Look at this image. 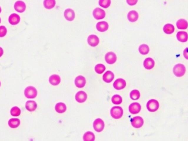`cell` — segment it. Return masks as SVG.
Segmentation results:
<instances>
[{
  "label": "cell",
  "instance_id": "cell-1",
  "mask_svg": "<svg viewBox=\"0 0 188 141\" xmlns=\"http://www.w3.org/2000/svg\"><path fill=\"white\" fill-rule=\"evenodd\" d=\"M185 71H186L185 67L184 66V65L181 63L176 65L173 68V73L174 75L178 77L183 76L185 73Z\"/></svg>",
  "mask_w": 188,
  "mask_h": 141
},
{
  "label": "cell",
  "instance_id": "cell-2",
  "mask_svg": "<svg viewBox=\"0 0 188 141\" xmlns=\"http://www.w3.org/2000/svg\"><path fill=\"white\" fill-rule=\"evenodd\" d=\"M24 94L27 98L34 99L36 97L38 91L33 86H29L25 88Z\"/></svg>",
  "mask_w": 188,
  "mask_h": 141
},
{
  "label": "cell",
  "instance_id": "cell-3",
  "mask_svg": "<svg viewBox=\"0 0 188 141\" xmlns=\"http://www.w3.org/2000/svg\"><path fill=\"white\" fill-rule=\"evenodd\" d=\"M111 115L114 119L121 118L123 115V109L120 106H114L111 110Z\"/></svg>",
  "mask_w": 188,
  "mask_h": 141
},
{
  "label": "cell",
  "instance_id": "cell-4",
  "mask_svg": "<svg viewBox=\"0 0 188 141\" xmlns=\"http://www.w3.org/2000/svg\"><path fill=\"white\" fill-rule=\"evenodd\" d=\"M159 103L157 100L151 99L147 102L146 107L147 110L150 112H155L159 108Z\"/></svg>",
  "mask_w": 188,
  "mask_h": 141
},
{
  "label": "cell",
  "instance_id": "cell-5",
  "mask_svg": "<svg viewBox=\"0 0 188 141\" xmlns=\"http://www.w3.org/2000/svg\"><path fill=\"white\" fill-rule=\"evenodd\" d=\"M94 129L97 132H101L104 129V121L101 119H97L93 124Z\"/></svg>",
  "mask_w": 188,
  "mask_h": 141
},
{
  "label": "cell",
  "instance_id": "cell-6",
  "mask_svg": "<svg viewBox=\"0 0 188 141\" xmlns=\"http://www.w3.org/2000/svg\"><path fill=\"white\" fill-rule=\"evenodd\" d=\"M131 124L134 128L139 129L142 127L144 124V120L140 116H135L131 120Z\"/></svg>",
  "mask_w": 188,
  "mask_h": 141
},
{
  "label": "cell",
  "instance_id": "cell-7",
  "mask_svg": "<svg viewBox=\"0 0 188 141\" xmlns=\"http://www.w3.org/2000/svg\"><path fill=\"white\" fill-rule=\"evenodd\" d=\"M105 60L107 63L112 65L117 61V56L113 52H109L105 55Z\"/></svg>",
  "mask_w": 188,
  "mask_h": 141
},
{
  "label": "cell",
  "instance_id": "cell-8",
  "mask_svg": "<svg viewBox=\"0 0 188 141\" xmlns=\"http://www.w3.org/2000/svg\"><path fill=\"white\" fill-rule=\"evenodd\" d=\"M93 16L97 20L102 19L106 16V13L102 9L96 8L93 11Z\"/></svg>",
  "mask_w": 188,
  "mask_h": 141
},
{
  "label": "cell",
  "instance_id": "cell-9",
  "mask_svg": "<svg viewBox=\"0 0 188 141\" xmlns=\"http://www.w3.org/2000/svg\"><path fill=\"white\" fill-rule=\"evenodd\" d=\"M141 105L138 103H132L129 106V112L132 114H137L141 110Z\"/></svg>",
  "mask_w": 188,
  "mask_h": 141
},
{
  "label": "cell",
  "instance_id": "cell-10",
  "mask_svg": "<svg viewBox=\"0 0 188 141\" xmlns=\"http://www.w3.org/2000/svg\"><path fill=\"white\" fill-rule=\"evenodd\" d=\"M126 86V82L124 79L119 78L115 81L113 83V87L117 90H121L124 89Z\"/></svg>",
  "mask_w": 188,
  "mask_h": 141
},
{
  "label": "cell",
  "instance_id": "cell-11",
  "mask_svg": "<svg viewBox=\"0 0 188 141\" xmlns=\"http://www.w3.org/2000/svg\"><path fill=\"white\" fill-rule=\"evenodd\" d=\"M87 99V94L84 91H78L75 95V100L80 103H84Z\"/></svg>",
  "mask_w": 188,
  "mask_h": 141
},
{
  "label": "cell",
  "instance_id": "cell-12",
  "mask_svg": "<svg viewBox=\"0 0 188 141\" xmlns=\"http://www.w3.org/2000/svg\"><path fill=\"white\" fill-rule=\"evenodd\" d=\"M14 9L18 12L23 13L25 11L26 4L22 1H18L14 4Z\"/></svg>",
  "mask_w": 188,
  "mask_h": 141
},
{
  "label": "cell",
  "instance_id": "cell-13",
  "mask_svg": "<svg viewBox=\"0 0 188 141\" xmlns=\"http://www.w3.org/2000/svg\"><path fill=\"white\" fill-rule=\"evenodd\" d=\"M88 42L89 45L95 47L99 44V38L95 35H90L88 38Z\"/></svg>",
  "mask_w": 188,
  "mask_h": 141
},
{
  "label": "cell",
  "instance_id": "cell-14",
  "mask_svg": "<svg viewBox=\"0 0 188 141\" xmlns=\"http://www.w3.org/2000/svg\"><path fill=\"white\" fill-rule=\"evenodd\" d=\"M64 16L67 21H73L75 18V13L72 9H68L65 10L64 12Z\"/></svg>",
  "mask_w": 188,
  "mask_h": 141
},
{
  "label": "cell",
  "instance_id": "cell-15",
  "mask_svg": "<svg viewBox=\"0 0 188 141\" xmlns=\"http://www.w3.org/2000/svg\"><path fill=\"white\" fill-rule=\"evenodd\" d=\"M86 84V79L83 76H79L76 77L75 79V84L76 87L81 88H83Z\"/></svg>",
  "mask_w": 188,
  "mask_h": 141
},
{
  "label": "cell",
  "instance_id": "cell-16",
  "mask_svg": "<svg viewBox=\"0 0 188 141\" xmlns=\"http://www.w3.org/2000/svg\"><path fill=\"white\" fill-rule=\"evenodd\" d=\"M109 27V24L107 23V22L105 21L100 22L96 24V29L100 32H104L108 30Z\"/></svg>",
  "mask_w": 188,
  "mask_h": 141
},
{
  "label": "cell",
  "instance_id": "cell-17",
  "mask_svg": "<svg viewBox=\"0 0 188 141\" xmlns=\"http://www.w3.org/2000/svg\"><path fill=\"white\" fill-rule=\"evenodd\" d=\"M114 78V75L113 72L110 70H107L106 73H104L103 75L102 79L103 81L106 83H111Z\"/></svg>",
  "mask_w": 188,
  "mask_h": 141
},
{
  "label": "cell",
  "instance_id": "cell-18",
  "mask_svg": "<svg viewBox=\"0 0 188 141\" xmlns=\"http://www.w3.org/2000/svg\"><path fill=\"white\" fill-rule=\"evenodd\" d=\"M21 20V18L19 15L16 13L12 14L9 18V23L12 25H16L18 24Z\"/></svg>",
  "mask_w": 188,
  "mask_h": 141
},
{
  "label": "cell",
  "instance_id": "cell-19",
  "mask_svg": "<svg viewBox=\"0 0 188 141\" xmlns=\"http://www.w3.org/2000/svg\"><path fill=\"white\" fill-rule=\"evenodd\" d=\"M155 66V61L152 58H148L144 61V66L147 70H151Z\"/></svg>",
  "mask_w": 188,
  "mask_h": 141
},
{
  "label": "cell",
  "instance_id": "cell-20",
  "mask_svg": "<svg viewBox=\"0 0 188 141\" xmlns=\"http://www.w3.org/2000/svg\"><path fill=\"white\" fill-rule=\"evenodd\" d=\"M25 108L29 112H32L35 111L37 108V104L35 101L29 100L25 104Z\"/></svg>",
  "mask_w": 188,
  "mask_h": 141
},
{
  "label": "cell",
  "instance_id": "cell-21",
  "mask_svg": "<svg viewBox=\"0 0 188 141\" xmlns=\"http://www.w3.org/2000/svg\"><path fill=\"white\" fill-rule=\"evenodd\" d=\"M177 38L180 42H185L188 41V34L186 32H179L177 34Z\"/></svg>",
  "mask_w": 188,
  "mask_h": 141
},
{
  "label": "cell",
  "instance_id": "cell-22",
  "mask_svg": "<svg viewBox=\"0 0 188 141\" xmlns=\"http://www.w3.org/2000/svg\"><path fill=\"white\" fill-rule=\"evenodd\" d=\"M128 19L130 22H135L137 21L139 18L138 13L135 11H131L128 14Z\"/></svg>",
  "mask_w": 188,
  "mask_h": 141
},
{
  "label": "cell",
  "instance_id": "cell-23",
  "mask_svg": "<svg viewBox=\"0 0 188 141\" xmlns=\"http://www.w3.org/2000/svg\"><path fill=\"white\" fill-rule=\"evenodd\" d=\"M177 27L179 29L185 30L188 28V22L184 19H180L177 22Z\"/></svg>",
  "mask_w": 188,
  "mask_h": 141
},
{
  "label": "cell",
  "instance_id": "cell-24",
  "mask_svg": "<svg viewBox=\"0 0 188 141\" xmlns=\"http://www.w3.org/2000/svg\"><path fill=\"white\" fill-rule=\"evenodd\" d=\"M49 82L52 86H57L61 82V78L59 75H52L49 78Z\"/></svg>",
  "mask_w": 188,
  "mask_h": 141
},
{
  "label": "cell",
  "instance_id": "cell-25",
  "mask_svg": "<svg viewBox=\"0 0 188 141\" xmlns=\"http://www.w3.org/2000/svg\"><path fill=\"white\" fill-rule=\"evenodd\" d=\"M55 110L58 113L62 114L67 110V106L66 104L63 103H59L55 106Z\"/></svg>",
  "mask_w": 188,
  "mask_h": 141
},
{
  "label": "cell",
  "instance_id": "cell-26",
  "mask_svg": "<svg viewBox=\"0 0 188 141\" xmlns=\"http://www.w3.org/2000/svg\"><path fill=\"white\" fill-rule=\"evenodd\" d=\"M21 124V121L18 119H11L9 121V126L11 128L15 129L18 127Z\"/></svg>",
  "mask_w": 188,
  "mask_h": 141
},
{
  "label": "cell",
  "instance_id": "cell-27",
  "mask_svg": "<svg viewBox=\"0 0 188 141\" xmlns=\"http://www.w3.org/2000/svg\"><path fill=\"white\" fill-rule=\"evenodd\" d=\"M56 4L55 0H44V6L45 8L48 9H53Z\"/></svg>",
  "mask_w": 188,
  "mask_h": 141
},
{
  "label": "cell",
  "instance_id": "cell-28",
  "mask_svg": "<svg viewBox=\"0 0 188 141\" xmlns=\"http://www.w3.org/2000/svg\"><path fill=\"white\" fill-rule=\"evenodd\" d=\"M95 139L94 134L90 131L85 133L83 136V140L84 141H94Z\"/></svg>",
  "mask_w": 188,
  "mask_h": 141
},
{
  "label": "cell",
  "instance_id": "cell-29",
  "mask_svg": "<svg viewBox=\"0 0 188 141\" xmlns=\"http://www.w3.org/2000/svg\"><path fill=\"white\" fill-rule=\"evenodd\" d=\"M174 27L171 24H167L163 27V31L167 34H171L174 32Z\"/></svg>",
  "mask_w": 188,
  "mask_h": 141
},
{
  "label": "cell",
  "instance_id": "cell-30",
  "mask_svg": "<svg viewBox=\"0 0 188 141\" xmlns=\"http://www.w3.org/2000/svg\"><path fill=\"white\" fill-rule=\"evenodd\" d=\"M150 48L146 44H142L139 47V53L142 55H147L149 53Z\"/></svg>",
  "mask_w": 188,
  "mask_h": 141
},
{
  "label": "cell",
  "instance_id": "cell-31",
  "mask_svg": "<svg viewBox=\"0 0 188 141\" xmlns=\"http://www.w3.org/2000/svg\"><path fill=\"white\" fill-rule=\"evenodd\" d=\"M140 96V93L139 91L137 89L132 91L130 93V98L132 100H134L139 99Z\"/></svg>",
  "mask_w": 188,
  "mask_h": 141
},
{
  "label": "cell",
  "instance_id": "cell-32",
  "mask_svg": "<svg viewBox=\"0 0 188 141\" xmlns=\"http://www.w3.org/2000/svg\"><path fill=\"white\" fill-rule=\"evenodd\" d=\"M112 102L115 105H119L122 102V98L121 96L119 95H114L112 97Z\"/></svg>",
  "mask_w": 188,
  "mask_h": 141
},
{
  "label": "cell",
  "instance_id": "cell-33",
  "mask_svg": "<svg viewBox=\"0 0 188 141\" xmlns=\"http://www.w3.org/2000/svg\"><path fill=\"white\" fill-rule=\"evenodd\" d=\"M111 0H99V4L101 7L104 8V9H107L111 5Z\"/></svg>",
  "mask_w": 188,
  "mask_h": 141
},
{
  "label": "cell",
  "instance_id": "cell-34",
  "mask_svg": "<svg viewBox=\"0 0 188 141\" xmlns=\"http://www.w3.org/2000/svg\"><path fill=\"white\" fill-rule=\"evenodd\" d=\"M106 70V67L102 64H98L95 67V70L98 74H102Z\"/></svg>",
  "mask_w": 188,
  "mask_h": 141
},
{
  "label": "cell",
  "instance_id": "cell-35",
  "mask_svg": "<svg viewBox=\"0 0 188 141\" xmlns=\"http://www.w3.org/2000/svg\"><path fill=\"white\" fill-rule=\"evenodd\" d=\"M21 109L17 106H14L12 108L11 110V114L12 116H18L21 115Z\"/></svg>",
  "mask_w": 188,
  "mask_h": 141
},
{
  "label": "cell",
  "instance_id": "cell-36",
  "mask_svg": "<svg viewBox=\"0 0 188 141\" xmlns=\"http://www.w3.org/2000/svg\"><path fill=\"white\" fill-rule=\"evenodd\" d=\"M7 32V28L4 26L0 27V37H4Z\"/></svg>",
  "mask_w": 188,
  "mask_h": 141
},
{
  "label": "cell",
  "instance_id": "cell-37",
  "mask_svg": "<svg viewBox=\"0 0 188 141\" xmlns=\"http://www.w3.org/2000/svg\"><path fill=\"white\" fill-rule=\"evenodd\" d=\"M138 0H127V2L130 6H134L137 4Z\"/></svg>",
  "mask_w": 188,
  "mask_h": 141
},
{
  "label": "cell",
  "instance_id": "cell-38",
  "mask_svg": "<svg viewBox=\"0 0 188 141\" xmlns=\"http://www.w3.org/2000/svg\"><path fill=\"white\" fill-rule=\"evenodd\" d=\"M183 55H184L185 58L188 60V47H187V48L184 50Z\"/></svg>",
  "mask_w": 188,
  "mask_h": 141
},
{
  "label": "cell",
  "instance_id": "cell-39",
  "mask_svg": "<svg viewBox=\"0 0 188 141\" xmlns=\"http://www.w3.org/2000/svg\"><path fill=\"white\" fill-rule=\"evenodd\" d=\"M4 54V50L2 47H0V58Z\"/></svg>",
  "mask_w": 188,
  "mask_h": 141
},
{
  "label": "cell",
  "instance_id": "cell-40",
  "mask_svg": "<svg viewBox=\"0 0 188 141\" xmlns=\"http://www.w3.org/2000/svg\"><path fill=\"white\" fill-rule=\"evenodd\" d=\"M1 12V8L0 7V13Z\"/></svg>",
  "mask_w": 188,
  "mask_h": 141
},
{
  "label": "cell",
  "instance_id": "cell-41",
  "mask_svg": "<svg viewBox=\"0 0 188 141\" xmlns=\"http://www.w3.org/2000/svg\"><path fill=\"white\" fill-rule=\"evenodd\" d=\"M0 23H1V18H0Z\"/></svg>",
  "mask_w": 188,
  "mask_h": 141
},
{
  "label": "cell",
  "instance_id": "cell-42",
  "mask_svg": "<svg viewBox=\"0 0 188 141\" xmlns=\"http://www.w3.org/2000/svg\"><path fill=\"white\" fill-rule=\"evenodd\" d=\"M0 86H1V82H0Z\"/></svg>",
  "mask_w": 188,
  "mask_h": 141
}]
</instances>
